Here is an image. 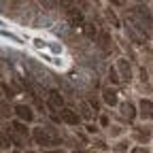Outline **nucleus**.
I'll return each instance as SVG.
<instances>
[{
	"instance_id": "f257e3e1",
	"label": "nucleus",
	"mask_w": 153,
	"mask_h": 153,
	"mask_svg": "<svg viewBox=\"0 0 153 153\" xmlns=\"http://www.w3.org/2000/svg\"><path fill=\"white\" fill-rule=\"evenodd\" d=\"M32 136H34V140L38 143V145H57L60 143V134H57L53 128H49V126H41V128H34V132H32Z\"/></svg>"
},
{
	"instance_id": "f03ea898",
	"label": "nucleus",
	"mask_w": 153,
	"mask_h": 153,
	"mask_svg": "<svg viewBox=\"0 0 153 153\" xmlns=\"http://www.w3.org/2000/svg\"><path fill=\"white\" fill-rule=\"evenodd\" d=\"M9 136H11V140H13V143H17L19 147H24V145L28 143V130H26V126H24V123L15 121V123H11V132H9Z\"/></svg>"
},
{
	"instance_id": "7ed1b4c3",
	"label": "nucleus",
	"mask_w": 153,
	"mask_h": 153,
	"mask_svg": "<svg viewBox=\"0 0 153 153\" xmlns=\"http://www.w3.org/2000/svg\"><path fill=\"white\" fill-rule=\"evenodd\" d=\"M60 119H62L64 123H68V126H76V123L81 121L79 113H74L72 108H62V111H60Z\"/></svg>"
},
{
	"instance_id": "20e7f679",
	"label": "nucleus",
	"mask_w": 153,
	"mask_h": 153,
	"mask_svg": "<svg viewBox=\"0 0 153 153\" xmlns=\"http://www.w3.org/2000/svg\"><path fill=\"white\" fill-rule=\"evenodd\" d=\"M47 100H49V106L51 108H64V98H62V94L57 91V89H51L49 94H47Z\"/></svg>"
},
{
	"instance_id": "39448f33",
	"label": "nucleus",
	"mask_w": 153,
	"mask_h": 153,
	"mask_svg": "<svg viewBox=\"0 0 153 153\" xmlns=\"http://www.w3.org/2000/svg\"><path fill=\"white\" fill-rule=\"evenodd\" d=\"M15 115L19 119H24V121H32L34 119V113H32V108L30 106H26V104H19V106H15Z\"/></svg>"
},
{
	"instance_id": "423d86ee",
	"label": "nucleus",
	"mask_w": 153,
	"mask_h": 153,
	"mask_svg": "<svg viewBox=\"0 0 153 153\" xmlns=\"http://www.w3.org/2000/svg\"><path fill=\"white\" fill-rule=\"evenodd\" d=\"M117 72H119V76H121V81H130V79H132V70H130L128 60H119V62H117Z\"/></svg>"
},
{
	"instance_id": "0eeeda50",
	"label": "nucleus",
	"mask_w": 153,
	"mask_h": 153,
	"mask_svg": "<svg viewBox=\"0 0 153 153\" xmlns=\"http://www.w3.org/2000/svg\"><path fill=\"white\" fill-rule=\"evenodd\" d=\"M140 117L143 119H153V102L151 100H140Z\"/></svg>"
},
{
	"instance_id": "6e6552de",
	"label": "nucleus",
	"mask_w": 153,
	"mask_h": 153,
	"mask_svg": "<svg viewBox=\"0 0 153 153\" xmlns=\"http://www.w3.org/2000/svg\"><path fill=\"white\" fill-rule=\"evenodd\" d=\"M128 34H130L132 41H134V43H138V45H143V43L147 41V36H145V34H140V32L136 30V26H134V24H128Z\"/></svg>"
},
{
	"instance_id": "1a4fd4ad",
	"label": "nucleus",
	"mask_w": 153,
	"mask_h": 153,
	"mask_svg": "<svg viewBox=\"0 0 153 153\" xmlns=\"http://www.w3.org/2000/svg\"><path fill=\"white\" fill-rule=\"evenodd\" d=\"M111 43H113V41H111L108 32H100V47H102L104 53H111V51H113V45H111Z\"/></svg>"
},
{
	"instance_id": "9d476101",
	"label": "nucleus",
	"mask_w": 153,
	"mask_h": 153,
	"mask_svg": "<svg viewBox=\"0 0 153 153\" xmlns=\"http://www.w3.org/2000/svg\"><path fill=\"white\" fill-rule=\"evenodd\" d=\"M121 113H123V117H126L128 121H132L134 117H136V111H134V106H132L130 102H123V104H121Z\"/></svg>"
},
{
	"instance_id": "9b49d317",
	"label": "nucleus",
	"mask_w": 153,
	"mask_h": 153,
	"mask_svg": "<svg viewBox=\"0 0 153 153\" xmlns=\"http://www.w3.org/2000/svg\"><path fill=\"white\" fill-rule=\"evenodd\" d=\"M68 17H70V24L72 26H83V15H81V11H70L68 13Z\"/></svg>"
},
{
	"instance_id": "f8f14e48",
	"label": "nucleus",
	"mask_w": 153,
	"mask_h": 153,
	"mask_svg": "<svg viewBox=\"0 0 153 153\" xmlns=\"http://www.w3.org/2000/svg\"><path fill=\"white\" fill-rule=\"evenodd\" d=\"M102 98H104V102H106L108 106H115V104H117V94H115L113 89H104V96H102Z\"/></svg>"
},
{
	"instance_id": "ddd939ff",
	"label": "nucleus",
	"mask_w": 153,
	"mask_h": 153,
	"mask_svg": "<svg viewBox=\"0 0 153 153\" xmlns=\"http://www.w3.org/2000/svg\"><path fill=\"white\" fill-rule=\"evenodd\" d=\"M136 138L143 140V143H147L151 138V130L149 128H136Z\"/></svg>"
},
{
	"instance_id": "4468645a",
	"label": "nucleus",
	"mask_w": 153,
	"mask_h": 153,
	"mask_svg": "<svg viewBox=\"0 0 153 153\" xmlns=\"http://www.w3.org/2000/svg\"><path fill=\"white\" fill-rule=\"evenodd\" d=\"M108 79H111L113 83H123V81H121V76H119V72H117V68H115V66H113V68L108 70Z\"/></svg>"
},
{
	"instance_id": "2eb2a0df",
	"label": "nucleus",
	"mask_w": 153,
	"mask_h": 153,
	"mask_svg": "<svg viewBox=\"0 0 153 153\" xmlns=\"http://www.w3.org/2000/svg\"><path fill=\"white\" fill-rule=\"evenodd\" d=\"M81 115H83L85 119H91V106L87 102H81Z\"/></svg>"
},
{
	"instance_id": "dca6fc26",
	"label": "nucleus",
	"mask_w": 153,
	"mask_h": 153,
	"mask_svg": "<svg viewBox=\"0 0 153 153\" xmlns=\"http://www.w3.org/2000/svg\"><path fill=\"white\" fill-rule=\"evenodd\" d=\"M11 96H13V91L4 83H0V98H11Z\"/></svg>"
},
{
	"instance_id": "f3484780",
	"label": "nucleus",
	"mask_w": 153,
	"mask_h": 153,
	"mask_svg": "<svg viewBox=\"0 0 153 153\" xmlns=\"http://www.w3.org/2000/svg\"><path fill=\"white\" fill-rule=\"evenodd\" d=\"M106 17H108V22H111L113 26H119V19H117V17H115V13H113L111 9L106 11Z\"/></svg>"
},
{
	"instance_id": "a211bd4d",
	"label": "nucleus",
	"mask_w": 153,
	"mask_h": 153,
	"mask_svg": "<svg viewBox=\"0 0 153 153\" xmlns=\"http://www.w3.org/2000/svg\"><path fill=\"white\" fill-rule=\"evenodd\" d=\"M85 34H87L89 38H94V36H96V26H91V24H85Z\"/></svg>"
},
{
	"instance_id": "6ab92c4d",
	"label": "nucleus",
	"mask_w": 153,
	"mask_h": 153,
	"mask_svg": "<svg viewBox=\"0 0 153 153\" xmlns=\"http://www.w3.org/2000/svg\"><path fill=\"white\" fill-rule=\"evenodd\" d=\"M9 113L11 111H7V104H0V117H9Z\"/></svg>"
},
{
	"instance_id": "aec40b11",
	"label": "nucleus",
	"mask_w": 153,
	"mask_h": 153,
	"mask_svg": "<svg viewBox=\"0 0 153 153\" xmlns=\"http://www.w3.org/2000/svg\"><path fill=\"white\" fill-rule=\"evenodd\" d=\"M132 153H149V151L143 149V147H136V149H132Z\"/></svg>"
},
{
	"instance_id": "412c9836",
	"label": "nucleus",
	"mask_w": 153,
	"mask_h": 153,
	"mask_svg": "<svg viewBox=\"0 0 153 153\" xmlns=\"http://www.w3.org/2000/svg\"><path fill=\"white\" fill-rule=\"evenodd\" d=\"M72 153H85V151H72Z\"/></svg>"
},
{
	"instance_id": "4be33fe9",
	"label": "nucleus",
	"mask_w": 153,
	"mask_h": 153,
	"mask_svg": "<svg viewBox=\"0 0 153 153\" xmlns=\"http://www.w3.org/2000/svg\"><path fill=\"white\" fill-rule=\"evenodd\" d=\"M51 153H62V151H51Z\"/></svg>"
},
{
	"instance_id": "5701e85b",
	"label": "nucleus",
	"mask_w": 153,
	"mask_h": 153,
	"mask_svg": "<svg viewBox=\"0 0 153 153\" xmlns=\"http://www.w3.org/2000/svg\"><path fill=\"white\" fill-rule=\"evenodd\" d=\"M30 153H36V151H30Z\"/></svg>"
},
{
	"instance_id": "b1692460",
	"label": "nucleus",
	"mask_w": 153,
	"mask_h": 153,
	"mask_svg": "<svg viewBox=\"0 0 153 153\" xmlns=\"http://www.w3.org/2000/svg\"><path fill=\"white\" fill-rule=\"evenodd\" d=\"M13 153H17V151H13Z\"/></svg>"
}]
</instances>
